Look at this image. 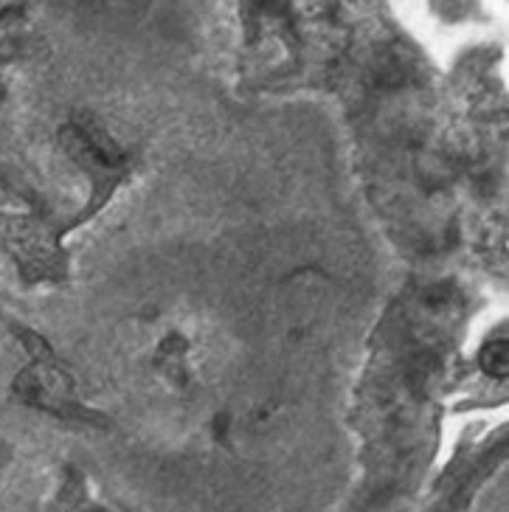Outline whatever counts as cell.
I'll return each instance as SVG.
<instances>
[{
    "instance_id": "cell-1",
    "label": "cell",
    "mask_w": 509,
    "mask_h": 512,
    "mask_svg": "<svg viewBox=\"0 0 509 512\" xmlns=\"http://www.w3.org/2000/svg\"><path fill=\"white\" fill-rule=\"evenodd\" d=\"M484 369L495 372V347H490L487 352H484ZM504 369H507V347H504V344H498V372L504 375Z\"/></svg>"
}]
</instances>
